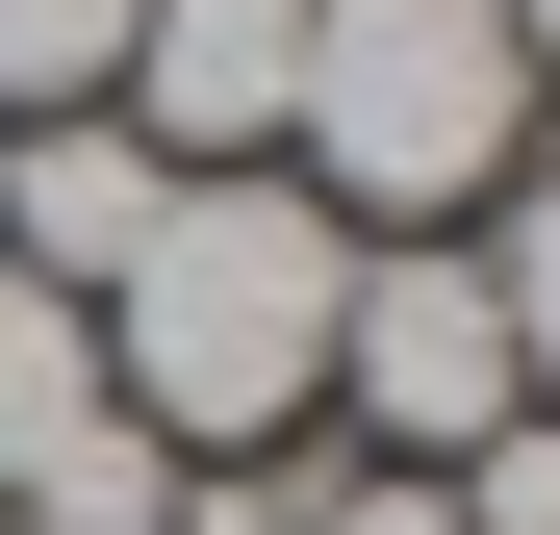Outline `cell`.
<instances>
[{
    "mask_svg": "<svg viewBox=\"0 0 560 535\" xmlns=\"http://www.w3.org/2000/svg\"><path fill=\"white\" fill-rule=\"evenodd\" d=\"M280 103H306V0H128L103 128L153 178H280Z\"/></svg>",
    "mask_w": 560,
    "mask_h": 535,
    "instance_id": "obj_4",
    "label": "cell"
},
{
    "mask_svg": "<svg viewBox=\"0 0 560 535\" xmlns=\"http://www.w3.org/2000/svg\"><path fill=\"white\" fill-rule=\"evenodd\" d=\"M331 408L383 433V485H458V460L535 408V383H510V306H485V230H357V281H331Z\"/></svg>",
    "mask_w": 560,
    "mask_h": 535,
    "instance_id": "obj_3",
    "label": "cell"
},
{
    "mask_svg": "<svg viewBox=\"0 0 560 535\" xmlns=\"http://www.w3.org/2000/svg\"><path fill=\"white\" fill-rule=\"evenodd\" d=\"M485 205H510V230H485V306H510V383L560 408V153H535V178H485Z\"/></svg>",
    "mask_w": 560,
    "mask_h": 535,
    "instance_id": "obj_6",
    "label": "cell"
},
{
    "mask_svg": "<svg viewBox=\"0 0 560 535\" xmlns=\"http://www.w3.org/2000/svg\"><path fill=\"white\" fill-rule=\"evenodd\" d=\"M153 535H280V485H178V510H153Z\"/></svg>",
    "mask_w": 560,
    "mask_h": 535,
    "instance_id": "obj_10",
    "label": "cell"
},
{
    "mask_svg": "<svg viewBox=\"0 0 560 535\" xmlns=\"http://www.w3.org/2000/svg\"><path fill=\"white\" fill-rule=\"evenodd\" d=\"M535 128L510 0H306V103H280V178L331 230H458Z\"/></svg>",
    "mask_w": 560,
    "mask_h": 535,
    "instance_id": "obj_2",
    "label": "cell"
},
{
    "mask_svg": "<svg viewBox=\"0 0 560 535\" xmlns=\"http://www.w3.org/2000/svg\"><path fill=\"white\" fill-rule=\"evenodd\" d=\"M103 77H128V0H0V128L103 103Z\"/></svg>",
    "mask_w": 560,
    "mask_h": 535,
    "instance_id": "obj_7",
    "label": "cell"
},
{
    "mask_svg": "<svg viewBox=\"0 0 560 535\" xmlns=\"http://www.w3.org/2000/svg\"><path fill=\"white\" fill-rule=\"evenodd\" d=\"M331 281H357V230L306 205V178H178V205L128 230V281H103V408L153 433V460L306 433L331 408Z\"/></svg>",
    "mask_w": 560,
    "mask_h": 535,
    "instance_id": "obj_1",
    "label": "cell"
},
{
    "mask_svg": "<svg viewBox=\"0 0 560 535\" xmlns=\"http://www.w3.org/2000/svg\"><path fill=\"white\" fill-rule=\"evenodd\" d=\"M77 433H103V306H51L26 255H0V510H26Z\"/></svg>",
    "mask_w": 560,
    "mask_h": 535,
    "instance_id": "obj_5",
    "label": "cell"
},
{
    "mask_svg": "<svg viewBox=\"0 0 560 535\" xmlns=\"http://www.w3.org/2000/svg\"><path fill=\"white\" fill-rule=\"evenodd\" d=\"M280 535H458V485H383V460H357V485H280Z\"/></svg>",
    "mask_w": 560,
    "mask_h": 535,
    "instance_id": "obj_9",
    "label": "cell"
},
{
    "mask_svg": "<svg viewBox=\"0 0 560 535\" xmlns=\"http://www.w3.org/2000/svg\"><path fill=\"white\" fill-rule=\"evenodd\" d=\"M458 535H560V408H510L485 460H458Z\"/></svg>",
    "mask_w": 560,
    "mask_h": 535,
    "instance_id": "obj_8",
    "label": "cell"
},
{
    "mask_svg": "<svg viewBox=\"0 0 560 535\" xmlns=\"http://www.w3.org/2000/svg\"><path fill=\"white\" fill-rule=\"evenodd\" d=\"M510 51H535V103H560V0H510Z\"/></svg>",
    "mask_w": 560,
    "mask_h": 535,
    "instance_id": "obj_11",
    "label": "cell"
}]
</instances>
